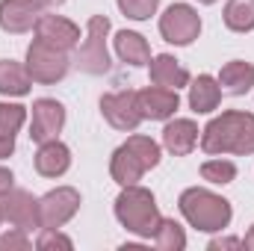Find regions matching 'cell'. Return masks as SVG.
<instances>
[{
  "mask_svg": "<svg viewBox=\"0 0 254 251\" xmlns=\"http://www.w3.org/2000/svg\"><path fill=\"white\" fill-rule=\"evenodd\" d=\"M198 142L207 157H249L254 154V116L243 110H228L207 122Z\"/></svg>",
  "mask_w": 254,
  "mask_h": 251,
  "instance_id": "obj_1",
  "label": "cell"
},
{
  "mask_svg": "<svg viewBox=\"0 0 254 251\" xmlns=\"http://www.w3.org/2000/svg\"><path fill=\"white\" fill-rule=\"evenodd\" d=\"M178 207H181V216L190 222V228L201 231V234H222L234 219L231 201L204 187L184 189L178 198Z\"/></svg>",
  "mask_w": 254,
  "mask_h": 251,
  "instance_id": "obj_2",
  "label": "cell"
},
{
  "mask_svg": "<svg viewBox=\"0 0 254 251\" xmlns=\"http://www.w3.org/2000/svg\"><path fill=\"white\" fill-rule=\"evenodd\" d=\"M113 210H116L119 225L125 228L127 234L139 237V240H154V234H157V228H160V222H163L154 192L145 189V187H139V184L122 187Z\"/></svg>",
  "mask_w": 254,
  "mask_h": 251,
  "instance_id": "obj_3",
  "label": "cell"
},
{
  "mask_svg": "<svg viewBox=\"0 0 254 251\" xmlns=\"http://www.w3.org/2000/svg\"><path fill=\"white\" fill-rule=\"evenodd\" d=\"M110 18L107 15H92L89 24H86V36L77 48V57L74 65L83 71V74H92V77H101L107 74L113 63H110V51H107V36H110Z\"/></svg>",
  "mask_w": 254,
  "mask_h": 251,
  "instance_id": "obj_4",
  "label": "cell"
},
{
  "mask_svg": "<svg viewBox=\"0 0 254 251\" xmlns=\"http://www.w3.org/2000/svg\"><path fill=\"white\" fill-rule=\"evenodd\" d=\"M27 74L33 77V83H42V86H54L65 80L68 68H71V57L68 51L60 48H51L39 39H33V45L27 48Z\"/></svg>",
  "mask_w": 254,
  "mask_h": 251,
  "instance_id": "obj_5",
  "label": "cell"
},
{
  "mask_svg": "<svg viewBox=\"0 0 254 251\" xmlns=\"http://www.w3.org/2000/svg\"><path fill=\"white\" fill-rule=\"evenodd\" d=\"M160 36L175 48H190L201 36V15L190 3H172L160 15Z\"/></svg>",
  "mask_w": 254,
  "mask_h": 251,
  "instance_id": "obj_6",
  "label": "cell"
},
{
  "mask_svg": "<svg viewBox=\"0 0 254 251\" xmlns=\"http://www.w3.org/2000/svg\"><path fill=\"white\" fill-rule=\"evenodd\" d=\"M80 204H83V198H80V192L74 187H57L51 192H45L39 198V222H42V228H63V225H68L77 216Z\"/></svg>",
  "mask_w": 254,
  "mask_h": 251,
  "instance_id": "obj_7",
  "label": "cell"
},
{
  "mask_svg": "<svg viewBox=\"0 0 254 251\" xmlns=\"http://www.w3.org/2000/svg\"><path fill=\"white\" fill-rule=\"evenodd\" d=\"M101 116L107 119V125L122 130V133H133L142 125L139 107H136V92L133 89H122V92H110L101 98Z\"/></svg>",
  "mask_w": 254,
  "mask_h": 251,
  "instance_id": "obj_8",
  "label": "cell"
},
{
  "mask_svg": "<svg viewBox=\"0 0 254 251\" xmlns=\"http://www.w3.org/2000/svg\"><path fill=\"white\" fill-rule=\"evenodd\" d=\"M0 204H3V222H9L12 228H18L24 234H30L33 228H42V222H39V198L33 192L12 187L0 198Z\"/></svg>",
  "mask_w": 254,
  "mask_h": 251,
  "instance_id": "obj_9",
  "label": "cell"
},
{
  "mask_svg": "<svg viewBox=\"0 0 254 251\" xmlns=\"http://www.w3.org/2000/svg\"><path fill=\"white\" fill-rule=\"evenodd\" d=\"M65 127V107L57 98H39L33 101V119H30V139L36 145L60 139Z\"/></svg>",
  "mask_w": 254,
  "mask_h": 251,
  "instance_id": "obj_10",
  "label": "cell"
},
{
  "mask_svg": "<svg viewBox=\"0 0 254 251\" xmlns=\"http://www.w3.org/2000/svg\"><path fill=\"white\" fill-rule=\"evenodd\" d=\"M42 15H45L42 0H0V30L3 33L24 36L36 30Z\"/></svg>",
  "mask_w": 254,
  "mask_h": 251,
  "instance_id": "obj_11",
  "label": "cell"
},
{
  "mask_svg": "<svg viewBox=\"0 0 254 251\" xmlns=\"http://www.w3.org/2000/svg\"><path fill=\"white\" fill-rule=\"evenodd\" d=\"M136 107H139L142 122H169L178 113L181 98H178V89L145 86V89L136 92Z\"/></svg>",
  "mask_w": 254,
  "mask_h": 251,
  "instance_id": "obj_12",
  "label": "cell"
},
{
  "mask_svg": "<svg viewBox=\"0 0 254 251\" xmlns=\"http://www.w3.org/2000/svg\"><path fill=\"white\" fill-rule=\"evenodd\" d=\"M36 39L51 45V48H60V51H74L80 45V27L74 21H68L63 15H42L39 24H36Z\"/></svg>",
  "mask_w": 254,
  "mask_h": 251,
  "instance_id": "obj_13",
  "label": "cell"
},
{
  "mask_svg": "<svg viewBox=\"0 0 254 251\" xmlns=\"http://www.w3.org/2000/svg\"><path fill=\"white\" fill-rule=\"evenodd\" d=\"M198 125L192 119H169L163 127V148L175 157H187L198 145Z\"/></svg>",
  "mask_w": 254,
  "mask_h": 251,
  "instance_id": "obj_14",
  "label": "cell"
},
{
  "mask_svg": "<svg viewBox=\"0 0 254 251\" xmlns=\"http://www.w3.org/2000/svg\"><path fill=\"white\" fill-rule=\"evenodd\" d=\"M33 163H36V172L42 178H63L65 172L71 169V148L65 142H60V139L42 142Z\"/></svg>",
  "mask_w": 254,
  "mask_h": 251,
  "instance_id": "obj_15",
  "label": "cell"
},
{
  "mask_svg": "<svg viewBox=\"0 0 254 251\" xmlns=\"http://www.w3.org/2000/svg\"><path fill=\"white\" fill-rule=\"evenodd\" d=\"M145 163L136 157V151L130 148V145H119L116 151H113V157H110V178L119 184V187H133V184H139L142 178H145Z\"/></svg>",
  "mask_w": 254,
  "mask_h": 251,
  "instance_id": "obj_16",
  "label": "cell"
},
{
  "mask_svg": "<svg viewBox=\"0 0 254 251\" xmlns=\"http://www.w3.org/2000/svg\"><path fill=\"white\" fill-rule=\"evenodd\" d=\"M222 104V86L213 74H198L190 86V110L195 116H210Z\"/></svg>",
  "mask_w": 254,
  "mask_h": 251,
  "instance_id": "obj_17",
  "label": "cell"
},
{
  "mask_svg": "<svg viewBox=\"0 0 254 251\" xmlns=\"http://www.w3.org/2000/svg\"><path fill=\"white\" fill-rule=\"evenodd\" d=\"M148 68H151V83L154 86H166V89H184V86H190V71L178 63L172 54L151 57Z\"/></svg>",
  "mask_w": 254,
  "mask_h": 251,
  "instance_id": "obj_18",
  "label": "cell"
},
{
  "mask_svg": "<svg viewBox=\"0 0 254 251\" xmlns=\"http://www.w3.org/2000/svg\"><path fill=\"white\" fill-rule=\"evenodd\" d=\"M27 122V107L0 101V160L15 154V133Z\"/></svg>",
  "mask_w": 254,
  "mask_h": 251,
  "instance_id": "obj_19",
  "label": "cell"
},
{
  "mask_svg": "<svg viewBox=\"0 0 254 251\" xmlns=\"http://www.w3.org/2000/svg\"><path fill=\"white\" fill-rule=\"evenodd\" d=\"M113 48H116V57L133 68H142L151 63V45L145 42V36H139L133 30H119L113 39Z\"/></svg>",
  "mask_w": 254,
  "mask_h": 251,
  "instance_id": "obj_20",
  "label": "cell"
},
{
  "mask_svg": "<svg viewBox=\"0 0 254 251\" xmlns=\"http://www.w3.org/2000/svg\"><path fill=\"white\" fill-rule=\"evenodd\" d=\"M219 86L231 95H249L254 86V65L246 60H231V63L222 65L219 71Z\"/></svg>",
  "mask_w": 254,
  "mask_h": 251,
  "instance_id": "obj_21",
  "label": "cell"
},
{
  "mask_svg": "<svg viewBox=\"0 0 254 251\" xmlns=\"http://www.w3.org/2000/svg\"><path fill=\"white\" fill-rule=\"evenodd\" d=\"M33 77L27 74V65L15 60H0V95L3 98H24L30 95Z\"/></svg>",
  "mask_w": 254,
  "mask_h": 251,
  "instance_id": "obj_22",
  "label": "cell"
},
{
  "mask_svg": "<svg viewBox=\"0 0 254 251\" xmlns=\"http://www.w3.org/2000/svg\"><path fill=\"white\" fill-rule=\"evenodd\" d=\"M222 21L231 33H252L254 30V0H228Z\"/></svg>",
  "mask_w": 254,
  "mask_h": 251,
  "instance_id": "obj_23",
  "label": "cell"
},
{
  "mask_svg": "<svg viewBox=\"0 0 254 251\" xmlns=\"http://www.w3.org/2000/svg\"><path fill=\"white\" fill-rule=\"evenodd\" d=\"M151 243L160 251H184L187 249V234H184V228L175 219H163Z\"/></svg>",
  "mask_w": 254,
  "mask_h": 251,
  "instance_id": "obj_24",
  "label": "cell"
},
{
  "mask_svg": "<svg viewBox=\"0 0 254 251\" xmlns=\"http://www.w3.org/2000/svg\"><path fill=\"white\" fill-rule=\"evenodd\" d=\"M201 181H207L213 187H228L237 181V166L231 160H222V157L207 160V163H201Z\"/></svg>",
  "mask_w": 254,
  "mask_h": 251,
  "instance_id": "obj_25",
  "label": "cell"
},
{
  "mask_svg": "<svg viewBox=\"0 0 254 251\" xmlns=\"http://www.w3.org/2000/svg\"><path fill=\"white\" fill-rule=\"evenodd\" d=\"M127 145L136 151V157L145 163V169H148V172L160 166V160H163V151H160V145H157L151 136H139V133H136V136H130V139H127Z\"/></svg>",
  "mask_w": 254,
  "mask_h": 251,
  "instance_id": "obj_26",
  "label": "cell"
},
{
  "mask_svg": "<svg viewBox=\"0 0 254 251\" xmlns=\"http://www.w3.org/2000/svg\"><path fill=\"white\" fill-rule=\"evenodd\" d=\"M116 3H119L122 15L130 21H148L160 9V0H116Z\"/></svg>",
  "mask_w": 254,
  "mask_h": 251,
  "instance_id": "obj_27",
  "label": "cell"
},
{
  "mask_svg": "<svg viewBox=\"0 0 254 251\" xmlns=\"http://www.w3.org/2000/svg\"><path fill=\"white\" fill-rule=\"evenodd\" d=\"M36 249L39 251H54V249L71 251L74 249V240L65 237L60 228H42V234H39V240H36Z\"/></svg>",
  "mask_w": 254,
  "mask_h": 251,
  "instance_id": "obj_28",
  "label": "cell"
},
{
  "mask_svg": "<svg viewBox=\"0 0 254 251\" xmlns=\"http://www.w3.org/2000/svg\"><path fill=\"white\" fill-rule=\"evenodd\" d=\"M30 240H27V234L24 231H18V228H12L9 234H0V251H30Z\"/></svg>",
  "mask_w": 254,
  "mask_h": 251,
  "instance_id": "obj_29",
  "label": "cell"
},
{
  "mask_svg": "<svg viewBox=\"0 0 254 251\" xmlns=\"http://www.w3.org/2000/svg\"><path fill=\"white\" fill-rule=\"evenodd\" d=\"M207 249H210V251H222V249H243V240H240V237H216V240H210V243H207Z\"/></svg>",
  "mask_w": 254,
  "mask_h": 251,
  "instance_id": "obj_30",
  "label": "cell"
},
{
  "mask_svg": "<svg viewBox=\"0 0 254 251\" xmlns=\"http://www.w3.org/2000/svg\"><path fill=\"white\" fill-rule=\"evenodd\" d=\"M12 187H15V175H12L9 169H3V166H0V198H3Z\"/></svg>",
  "mask_w": 254,
  "mask_h": 251,
  "instance_id": "obj_31",
  "label": "cell"
},
{
  "mask_svg": "<svg viewBox=\"0 0 254 251\" xmlns=\"http://www.w3.org/2000/svg\"><path fill=\"white\" fill-rule=\"evenodd\" d=\"M243 249H252V251H254V225L249 228V234L243 237Z\"/></svg>",
  "mask_w": 254,
  "mask_h": 251,
  "instance_id": "obj_32",
  "label": "cell"
},
{
  "mask_svg": "<svg viewBox=\"0 0 254 251\" xmlns=\"http://www.w3.org/2000/svg\"><path fill=\"white\" fill-rule=\"evenodd\" d=\"M42 3H45V6H63L65 0H42Z\"/></svg>",
  "mask_w": 254,
  "mask_h": 251,
  "instance_id": "obj_33",
  "label": "cell"
},
{
  "mask_svg": "<svg viewBox=\"0 0 254 251\" xmlns=\"http://www.w3.org/2000/svg\"><path fill=\"white\" fill-rule=\"evenodd\" d=\"M198 3H201V6H213L216 0H198Z\"/></svg>",
  "mask_w": 254,
  "mask_h": 251,
  "instance_id": "obj_34",
  "label": "cell"
},
{
  "mask_svg": "<svg viewBox=\"0 0 254 251\" xmlns=\"http://www.w3.org/2000/svg\"><path fill=\"white\" fill-rule=\"evenodd\" d=\"M0 225H3V204H0Z\"/></svg>",
  "mask_w": 254,
  "mask_h": 251,
  "instance_id": "obj_35",
  "label": "cell"
}]
</instances>
